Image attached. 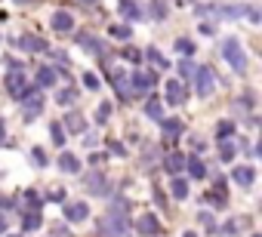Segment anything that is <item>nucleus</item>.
<instances>
[{
	"label": "nucleus",
	"mask_w": 262,
	"mask_h": 237,
	"mask_svg": "<svg viewBox=\"0 0 262 237\" xmlns=\"http://www.w3.org/2000/svg\"><path fill=\"white\" fill-rule=\"evenodd\" d=\"M16 4H34V0H16Z\"/></svg>",
	"instance_id": "47"
},
{
	"label": "nucleus",
	"mask_w": 262,
	"mask_h": 237,
	"mask_svg": "<svg viewBox=\"0 0 262 237\" xmlns=\"http://www.w3.org/2000/svg\"><path fill=\"white\" fill-rule=\"evenodd\" d=\"M185 170H188L191 179H204L207 176V167L201 163V157H185Z\"/></svg>",
	"instance_id": "16"
},
{
	"label": "nucleus",
	"mask_w": 262,
	"mask_h": 237,
	"mask_svg": "<svg viewBox=\"0 0 262 237\" xmlns=\"http://www.w3.org/2000/svg\"><path fill=\"white\" fill-rule=\"evenodd\" d=\"M123 59L126 62H142V53L139 50H123Z\"/></svg>",
	"instance_id": "38"
},
{
	"label": "nucleus",
	"mask_w": 262,
	"mask_h": 237,
	"mask_svg": "<svg viewBox=\"0 0 262 237\" xmlns=\"http://www.w3.org/2000/svg\"><path fill=\"white\" fill-rule=\"evenodd\" d=\"M161 130H164V136L167 139H176V136H182V121H176V117H167V121H161Z\"/></svg>",
	"instance_id": "13"
},
{
	"label": "nucleus",
	"mask_w": 262,
	"mask_h": 237,
	"mask_svg": "<svg viewBox=\"0 0 262 237\" xmlns=\"http://www.w3.org/2000/svg\"><path fill=\"white\" fill-rule=\"evenodd\" d=\"M31 157H34V163H40V167H47V154H43L40 148H34V154H31Z\"/></svg>",
	"instance_id": "39"
},
{
	"label": "nucleus",
	"mask_w": 262,
	"mask_h": 237,
	"mask_svg": "<svg viewBox=\"0 0 262 237\" xmlns=\"http://www.w3.org/2000/svg\"><path fill=\"white\" fill-rule=\"evenodd\" d=\"M164 167H167V173H182L185 170V154H167Z\"/></svg>",
	"instance_id": "18"
},
{
	"label": "nucleus",
	"mask_w": 262,
	"mask_h": 237,
	"mask_svg": "<svg viewBox=\"0 0 262 237\" xmlns=\"http://www.w3.org/2000/svg\"><path fill=\"white\" fill-rule=\"evenodd\" d=\"M201 222H204L207 228H213V216H210V212H201Z\"/></svg>",
	"instance_id": "42"
},
{
	"label": "nucleus",
	"mask_w": 262,
	"mask_h": 237,
	"mask_svg": "<svg viewBox=\"0 0 262 237\" xmlns=\"http://www.w3.org/2000/svg\"><path fill=\"white\" fill-rule=\"evenodd\" d=\"M145 114L151 117V121H164V105H161V99H148L145 102Z\"/></svg>",
	"instance_id": "20"
},
{
	"label": "nucleus",
	"mask_w": 262,
	"mask_h": 237,
	"mask_svg": "<svg viewBox=\"0 0 262 237\" xmlns=\"http://www.w3.org/2000/svg\"><path fill=\"white\" fill-rule=\"evenodd\" d=\"M59 167H62V173H80V160H77L71 151H62V157H59Z\"/></svg>",
	"instance_id": "15"
},
{
	"label": "nucleus",
	"mask_w": 262,
	"mask_h": 237,
	"mask_svg": "<svg viewBox=\"0 0 262 237\" xmlns=\"http://www.w3.org/2000/svg\"><path fill=\"white\" fill-rule=\"evenodd\" d=\"M0 234H7V222L4 219H0Z\"/></svg>",
	"instance_id": "44"
},
{
	"label": "nucleus",
	"mask_w": 262,
	"mask_h": 237,
	"mask_svg": "<svg viewBox=\"0 0 262 237\" xmlns=\"http://www.w3.org/2000/svg\"><path fill=\"white\" fill-rule=\"evenodd\" d=\"M56 77H59V74H56L53 68H40V71H37V86H53Z\"/></svg>",
	"instance_id": "22"
},
{
	"label": "nucleus",
	"mask_w": 262,
	"mask_h": 237,
	"mask_svg": "<svg viewBox=\"0 0 262 237\" xmlns=\"http://www.w3.org/2000/svg\"><path fill=\"white\" fill-rule=\"evenodd\" d=\"M19 46H22V50H28V53H50L47 40H43V37H37V34H25V37H19Z\"/></svg>",
	"instance_id": "7"
},
{
	"label": "nucleus",
	"mask_w": 262,
	"mask_h": 237,
	"mask_svg": "<svg viewBox=\"0 0 262 237\" xmlns=\"http://www.w3.org/2000/svg\"><path fill=\"white\" fill-rule=\"evenodd\" d=\"M10 237H19V234H10Z\"/></svg>",
	"instance_id": "49"
},
{
	"label": "nucleus",
	"mask_w": 262,
	"mask_h": 237,
	"mask_svg": "<svg viewBox=\"0 0 262 237\" xmlns=\"http://www.w3.org/2000/svg\"><path fill=\"white\" fill-rule=\"evenodd\" d=\"M19 102H22V108H25V121H34V117L43 111V92H40V89H25V92L19 96Z\"/></svg>",
	"instance_id": "2"
},
{
	"label": "nucleus",
	"mask_w": 262,
	"mask_h": 237,
	"mask_svg": "<svg viewBox=\"0 0 262 237\" xmlns=\"http://www.w3.org/2000/svg\"><path fill=\"white\" fill-rule=\"evenodd\" d=\"M207 203H213L216 209H222V206L228 203V200H225V188H216V191H210V194H207Z\"/></svg>",
	"instance_id": "24"
},
{
	"label": "nucleus",
	"mask_w": 262,
	"mask_h": 237,
	"mask_svg": "<svg viewBox=\"0 0 262 237\" xmlns=\"http://www.w3.org/2000/svg\"><path fill=\"white\" fill-rule=\"evenodd\" d=\"M56 31H62V34H68V31H74V16L71 13H65V10H59L56 16H53V22H50Z\"/></svg>",
	"instance_id": "8"
},
{
	"label": "nucleus",
	"mask_w": 262,
	"mask_h": 237,
	"mask_svg": "<svg viewBox=\"0 0 262 237\" xmlns=\"http://www.w3.org/2000/svg\"><path fill=\"white\" fill-rule=\"evenodd\" d=\"M164 92H167V102H170V105H182V102H185V89H182L179 80H167Z\"/></svg>",
	"instance_id": "9"
},
{
	"label": "nucleus",
	"mask_w": 262,
	"mask_h": 237,
	"mask_svg": "<svg viewBox=\"0 0 262 237\" xmlns=\"http://www.w3.org/2000/svg\"><path fill=\"white\" fill-rule=\"evenodd\" d=\"M80 4H96V0H80Z\"/></svg>",
	"instance_id": "48"
},
{
	"label": "nucleus",
	"mask_w": 262,
	"mask_h": 237,
	"mask_svg": "<svg viewBox=\"0 0 262 237\" xmlns=\"http://www.w3.org/2000/svg\"><path fill=\"white\" fill-rule=\"evenodd\" d=\"M0 206H4V209H7V206H16V200H10V197H0Z\"/></svg>",
	"instance_id": "43"
},
{
	"label": "nucleus",
	"mask_w": 262,
	"mask_h": 237,
	"mask_svg": "<svg viewBox=\"0 0 262 237\" xmlns=\"http://www.w3.org/2000/svg\"><path fill=\"white\" fill-rule=\"evenodd\" d=\"M179 74H182V77H194V74H198V68H194V65H191V62L185 59V62L179 65Z\"/></svg>",
	"instance_id": "36"
},
{
	"label": "nucleus",
	"mask_w": 262,
	"mask_h": 237,
	"mask_svg": "<svg viewBox=\"0 0 262 237\" xmlns=\"http://www.w3.org/2000/svg\"><path fill=\"white\" fill-rule=\"evenodd\" d=\"M108 114H111V102H102V105H99V111H96V121H99V124H105V121H108Z\"/></svg>",
	"instance_id": "35"
},
{
	"label": "nucleus",
	"mask_w": 262,
	"mask_h": 237,
	"mask_svg": "<svg viewBox=\"0 0 262 237\" xmlns=\"http://www.w3.org/2000/svg\"><path fill=\"white\" fill-rule=\"evenodd\" d=\"M176 50H179L182 56H188V59L194 56V43H191V40H185V37H182V40H176Z\"/></svg>",
	"instance_id": "31"
},
{
	"label": "nucleus",
	"mask_w": 262,
	"mask_h": 237,
	"mask_svg": "<svg viewBox=\"0 0 262 237\" xmlns=\"http://www.w3.org/2000/svg\"><path fill=\"white\" fill-rule=\"evenodd\" d=\"M99 231L108 234V237H123L126 234V222H123V216H105L99 222Z\"/></svg>",
	"instance_id": "4"
},
{
	"label": "nucleus",
	"mask_w": 262,
	"mask_h": 237,
	"mask_svg": "<svg viewBox=\"0 0 262 237\" xmlns=\"http://www.w3.org/2000/svg\"><path fill=\"white\" fill-rule=\"evenodd\" d=\"M148 62H151V65H155L158 71H167V68H170V62H167V59H164V56H161L158 50H148Z\"/></svg>",
	"instance_id": "25"
},
{
	"label": "nucleus",
	"mask_w": 262,
	"mask_h": 237,
	"mask_svg": "<svg viewBox=\"0 0 262 237\" xmlns=\"http://www.w3.org/2000/svg\"><path fill=\"white\" fill-rule=\"evenodd\" d=\"M129 34H133V28H129V25H111V37H117V40H126Z\"/></svg>",
	"instance_id": "29"
},
{
	"label": "nucleus",
	"mask_w": 262,
	"mask_h": 237,
	"mask_svg": "<svg viewBox=\"0 0 262 237\" xmlns=\"http://www.w3.org/2000/svg\"><path fill=\"white\" fill-rule=\"evenodd\" d=\"M25 203H28V209H31V212H37V206L43 203V197H40L37 191H28V194H25Z\"/></svg>",
	"instance_id": "30"
},
{
	"label": "nucleus",
	"mask_w": 262,
	"mask_h": 237,
	"mask_svg": "<svg viewBox=\"0 0 262 237\" xmlns=\"http://www.w3.org/2000/svg\"><path fill=\"white\" fill-rule=\"evenodd\" d=\"M136 228H139V234H145V237H155V234L161 231V222H158L155 216H142V219L136 222Z\"/></svg>",
	"instance_id": "12"
},
{
	"label": "nucleus",
	"mask_w": 262,
	"mask_h": 237,
	"mask_svg": "<svg viewBox=\"0 0 262 237\" xmlns=\"http://www.w3.org/2000/svg\"><path fill=\"white\" fill-rule=\"evenodd\" d=\"M222 56H225V62H228L234 71H247V56H244V46L237 43V37H228V40L222 43Z\"/></svg>",
	"instance_id": "1"
},
{
	"label": "nucleus",
	"mask_w": 262,
	"mask_h": 237,
	"mask_svg": "<svg viewBox=\"0 0 262 237\" xmlns=\"http://www.w3.org/2000/svg\"><path fill=\"white\" fill-rule=\"evenodd\" d=\"M231 179H234V182H237L241 188H250L256 176H253V167H237V170L231 173Z\"/></svg>",
	"instance_id": "14"
},
{
	"label": "nucleus",
	"mask_w": 262,
	"mask_h": 237,
	"mask_svg": "<svg viewBox=\"0 0 262 237\" xmlns=\"http://www.w3.org/2000/svg\"><path fill=\"white\" fill-rule=\"evenodd\" d=\"M65 124H68V133H83V127H86V121H83V114H68L65 117Z\"/></svg>",
	"instance_id": "21"
},
{
	"label": "nucleus",
	"mask_w": 262,
	"mask_h": 237,
	"mask_svg": "<svg viewBox=\"0 0 262 237\" xmlns=\"http://www.w3.org/2000/svg\"><path fill=\"white\" fill-rule=\"evenodd\" d=\"M219 157H222V160H234V145H231L228 139L219 142Z\"/></svg>",
	"instance_id": "26"
},
{
	"label": "nucleus",
	"mask_w": 262,
	"mask_h": 237,
	"mask_svg": "<svg viewBox=\"0 0 262 237\" xmlns=\"http://www.w3.org/2000/svg\"><path fill=\"white\" fill-rule=\"evenodd\" d=\"M0 142H4V124H0Z\"/></svg>",
	"instance_id": "46"
},
{
	"label": "nucleus",
	"mask_w": 262,
	"mask_h": 237,
	"mask_svg": "<svg viewBox=\"0 0 262 237\" xmlns=\"http://www.w3.org/2000/svg\"><path fill=\"white\" fill-rule=\"evenodd\" d=\"M120 13H123L126 19H142V10H139L136 0H120Z\"/></svg>",
	"instance_id": "19"
},
{
	"label": "nucleus",
	"mask_w": 262,
	"mask_h": 237,
	"mask_svg": "<svg viewBox=\"0 0 262 237\" xmlns=\"http://www.w3.org/2000/svg\"><path fill=\"white\" fill-rule=\"evenodd\" d=\"M253 237H259V234H253Z\"/></svg>",
	"instance_id": "50"
},
{
	"label": "nucleus",
	"mask_w": 262,
	"mask_h": 237,
	"mask_svg": "<svg viewBox=\"0 0 262 237\" xmlns=\"http://www.w3.org/2000/svg\"><path fill=\"white\" fill-rule=\"evenodd\" d=\"M90 216V206L86 203H65V219L68 222H83Z\"/></svg>",
	"instance_id": "11"
},
{
	"label": "nucleus",
	"mask_w": 262,
	"mask_h": 237,
	"mask_svg": "<svg viewBox=\"0 0 262 237\" xmlns=\"http://www.w3.org/2000/svg\"><path fill=\"white\" fill-rule=\"evenodd\" d=\"M74 99H77V92H74V89H62V92H59V105H71Z\"/></svg>",
	"instance_id": "37"
},
{
	"label": "nucleus",
	"mask_w": 262,
	"mask_h": 237,
	"mask_svg": "<svg viewBox=\"0 0 262 237\" xmlns=\"http://www.w3.org/2000/svg\"><path fill=\"white\" fill-rule=\"evenodd\" d=\"M151 83H155V74H151V71H136L129 86H133V96H139V92H148Z\"/></svg>",
	"instance_id": "6"
},
{
	"label": "nucleus",
	"mask_w": 262,
	"mask_h": 237,
	"mask_svg": "<svg viewBox=\"0 0 262 237\" xmlns=\"http://www.w3.org/2000/svg\"><path fill=\"white\" fill-rule=\"evenodd\" d=\"M108 83L117 89V96L126 102V99H133V86H129V80H126V71H120V68H114L111 74H108Z\"/></svg>",
	"instance_id": "3"
},
{
	"label": "nucleus",
	"mask_w": 262,
	"mask_h": 237,
	"mask_svg": "<svg viewBox=\"0 0 262 237\" xmlns=\"http://www.w3.org/2000/svg\"><path fill=\"white\" fill-rule=\"evenodd\" d=\"M50 200H65V191H62V188H53V191H50Z\"/></svg>",
	"instance_id": "41"
},
{
	"label": "nucleus",
	"mask_w": 262,
	"mask_h": 237,
	"mask_svg": "<svg viewBox=\"0 0 262 237\" xmlns=\"http://www.w3.org/2000/svg\"><path fill=\"white\" fill-rule=\"evenodd\" d=\"M182 237H198V234H194V231H185V234H182Z\"/></svg>",
	"instance_id": "45"
},
{
	"label": "nucleus",
	"mask_w": 262,
	"mask_h": 237,
	"mask_svg": "<svg viewBox=\"0 0 262 237\" xmlns=\"http://www.w3.org/2000/svg\"><path fill=\"white\" fill-rule=\"evenodd\" d=\"M164 16H167L164 0H151V19H164Z\"/></svg>",
	"instance_id": "32"
},
{
	"label": "nucleus",
	"mask_w": 262,
	"mask_h": 237,
	"mask_svg": "<svg viewBox=\"0 0 262 237\" xmlns=\"http://www.w3.org/2000/svg\"><path fill=\"white\" fill-rule=\"evenodd\" d=\"M231 133H234V124H231V121H222V124H219V130H216V136H219V139H228Z\"/></svg>",
	"instance_id": "33"
},
{
	"label": "nucleus",
	"mask_w": 262,
	"mask_h": 237,
	"mask_svg": "<svg viewBox=\"0 0 262 237\" xmlns=\"http://www.w3.org/2000/svg\"><path fill=\"white\" fill-rule=\"evenodd\" d=\"M170 191H173L176 197H188V182H185V179H173Z\"/></svg>",
	"instance_id": "27"
},
{
	"label": "nucleus",
	"mask_w": 262,
	"mask_h": 237,
	"mask_svg": "<svg viewBox=\"0 0 262 237\" xmlns=\"http://www.w3.org/2000/svg\"><path fill=\"white\" fill-rule=\"evenodd\" d=\"M50 133H53V142H56V145H65V130H62V124H53Z\"/></svg>",
	"instance_id": "34"
},
{
	"label": "nucleus",
	"mask_w": 262,
	"mask_h": 237,
	"mask_svg": "<svg viewBox=\"0 0 262 237\" xmlns=\"http://www.w3.org/2000/svg\"><path fill=\"white\" fill-rule=\"evenodd\" d=\"M77 43H80L86 53H102V40L93 37V34H77Z\"/></svg>",
	"instance_id": "17"
},
{
	"label": "nucleus",
	"mask_w": 262,
	"mask_h": 237,
	"mask_svg": "<svg viewBox=\"0 0 262 237\" xmlns=\"http://www.w3.org/2000/svg\"><path fill=\"white\" fill-rule=\"evenodd\" d=\"M194 80H198V96H210L213 86H216V71L213 68H198Z\"/></svg>",
	"instance_id": "5"
},
{
	"label": "nucleus",
	"mask_w": 262,
	"mask_h": 237,
	"mask_svg": "<svg viewBox=\"0 0 262 237\" xmlns=\"http://www.w3.org/2000/svg\"><path fill=\"white\" fill-rule=\"evenodd\" d=\"M22 225H25V231H34V228H40V212H25Z\"/></svg>",
	"instance_id": "28"
},
{
	"label": "nucleus",
	"mask_w": 262,
	"mask_h": 237,
	"mask_svg": "<svg viewBox=\"0 0 262 237\" xmlns=\"http://www.w3.org/2000/svg\"><path fill=\"white\" fill-rule=\"evenodd\" d=\"M83 83H86V86H90V89H99V80H96V77H93V74H86V77H83Z\"/></svg>",
	"instance_id": "40"
},
{
	"label": "nucleus",
	"mask_w": 262,
	"mask_h": 237,
	"mask_svg": "<svg viewBox=\"0 0 262 237\" xmlns=\"http://www.w3.org/2000/svg\"><path fill=\"white\" fill-rule=\"evenodd\" d=\"M86 191H93V194H102V191H105V179H102L99 173H93V176L86 179Z\"/></svg>",
	"instance_id": "23"
},
{
	"label": "nucleus",
	"mask_w": 262,
	"mask_h": 237,
	"mask_svg": "<svg viewBox=\"0 0 262 237\" xmlns=\"http://www.w3.org/2000/svg\"><path fill=\"white\" fill-rule=\"evenodd\" d=\"M7 89L19 99V96L25 92V74H22V71H10V74H7Z\"/></svg>",
	"instance_id": "10"
}]
</instances>
